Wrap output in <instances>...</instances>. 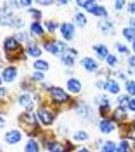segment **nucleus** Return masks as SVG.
Returning a JSON list of instances; mask_svg holds the SVG:
<instances>
[{
    "label": "nucleus",
    "instance_id": "39448f33",
    "mask_svg": "<svg viewBox=\"0 0 135 152\" xmlns=\"http://www.w3.org/2000/svg\"><path fill=\"white\" fill-rule=\"evenodd\" d=\"M21 139V135L18 130H12L9 131L8 133L5 135V141L8 144H15Z\"/></svg>",
    "mask_w": 135,
    "mask_h": 152
},
{
    "label": "nucleus",
    "instance_id": "1a4fd4ad",
    "mask_svg": "<svg viewBox=\"0 0 135 152\" xmlns=\"http://www.w3.org/2000/svg\"><path fill=\"white\" fill-rule=\"evenodd\" d=\"M114 125H113V123L110 120H107V119H105V120H103L102 122H101V124H100V129H101V131L103 132V133H105V134H109V133H111V132L114 130Z\"/></svg>",
    "mask_w": 135,
    "mask_h": 152
},
{
    "label": "nucleus",
    "instance_id": "f8f14e48",
    "mask_svg": "<svg viewBox=\"0 0 135 152\" xmlns=\"http://www.w3.org/2000/svg\"><path fill=\"white\" fill-rule=\"evenodd\" d=\"M4 47H5L6 51H11V50H15V49L19 48V44L16 39L14 38H7L5 42H4Z\"/></svg>",
    "mask_w": 135,
    "mask_h": 152
},
{
    "label": "nucleus",
    "instance_id": "ea45409f",
    "mask_svg": "<svg viewBox=\"0 0 135 152\" xmlns=\"http://www.w3.org/2000/svg\"><path fill=\"white\" fill-rule=\"evenodd\" d=\"M87 1H79V0H78L77 3H78V5H79V6L85 7V5H87Z\"/></svg>",
    "mask_w": 135,
    "mask_h": 152
},
{
    "label": "nucleus",
    "instance_id": "c03bdc74",
    "mask_svg": "<svg viewBox=\"0 0 135 152\" xmlns=\"http://www.w3.org/2000/svg\"><path fill=\"white\" fill-rule=\"evenodd\" d=\"M78 152H90V151H88L87 149H85V148H82L81 150H79Z\"/></svg>",
    "mask_w": 135,
    "mask_h": 152
},
{
    "label": "nucleus",
    "instance_id": "aec40b11",
    "mask_svg": "<svg viewBox=\"0 0 135 152\" xmlns=\"http://www.w3.org/2000/svg\"><path fill=\"white\" fill-rule=\"evenodd\" d=\"M114 117H115V120H117V121L125 119V118H126V112H125L124 107H118L114 113Z\"/></svg>",
    "mask_w": 135,
    "mask_h": 152
},
{
    "label": "nucleus",
    "instance_id": "ddd939ff",
    "mask_svg": "<svg viewBox=\"0 0 135 152\" xmlns=\"http://www.w3.org/2000/svg\"><path fill=\"white\" fill-rule=\"evenodd\" d=\"M26 52H28L29 55H31L32 57H39L42 54L40 48L37 45H35V44H29L28 47H26Z\"/></svg>",
    "mask_w": 135,
    "mask_h": 152
},
{
    "label": "nucleus",
    "instance_id": "2f4dec72",
    "mask_svg": "<svg viewBox=\"0 0 135 152\" xmlns=\"http://www.w3.org/2000/svg\"><path fill=\"white\" fill-rule=\"evenodd\" d=\"M117 49H118V51H119L120 53H128L129 52V50L127 49L126 46L122 45V44H118Z\"/></svg>",
    "mask_w": 135,
    "mask_h": 152
},
{
    "label": "nucleus",
    "instance_id": "5701e85b",
    "mask_svg": "<svg viewBox=\"0 0 135 152\" xmlns=\"http://www.w3.org/2000/svg\"><path fill=\"white\" fill-rule=\"evenodd\" d=\"M62 62H63V64H65L67 66H71L74 64V59H73V57L70 54H67L65 52L64 55L62 56Z\"/></svg>",
    "mask_w": 135,
    "mask_h": 152
},
{
    "label": "nucleus",
    "instance_id": "4c0bfd02",
    "mask_svg": "<svg viewBox=\"0 0 135 152\" xmlns=\"http://www.w3.org/2000/svg\"><path fill=\"white\" fill-rule=\"evenodd\" d=\"M130 26H131V28L135 31V18L130 19Z\"/></svg>",
    "mask_w": 135,
    "mask_h": 152
},
{
    "label": "nucleus",
    "instance_id": "4be33fe9",
    "mask_svg": "<svg viewBox=\"0 0 135 152\" xmlns=\"http://www.w3.org/2000/svg\"><path fill=\"white\" fill-rule=\"evenodd\" d=\"M75 21H76L78 26L83 28L87 24V18L83 13H77L76 16H75Z\"/></svg>",
    "mask_w": 135,
    "mask_h": 152
},
{
    "label": "nucleus",
    "instance_id": "58836bf2",
    "mask_svg": "<svg viewBox=\"0 0 135 152\" xmlns=\"http://www.w3.org/2000/svg\"><path fill=\"white\" fill-rule=\"evenodd\" d=\"M6 94V89L4 87H1L0 88V96H3V95H5Z\"/></svg>",
    "mask_w": 135,
    "mask_h": 152
},
{
    "label": "nucleus",
    "instance_id": "c9c22d12",
    "mask_svg": "<svg viewBox=\"0 0 135 152\" xmlns=\"http://www.w3.org/2000/svg\"><path fill=\"white\" fill-rule=\"evenodd\" d=\"M129 11L131 12L132 14H135V2H131L129 4Z\"/></svg>",
    "mask_w": 135,
    "mask_h": 152
},
{
    "label": "nucleus",
    "instance_id": "e433bc0d",
    "mask_svg": "<svg viewBox=\"0 0 135 152\" xmlns=\"http://www.w3.org/2000/svg\"><path fill=\"white\" fill-rule=\"evenodd\" d=\"M129 64L131 66H133V67H135V56H131V57L129 58Z\"/></svg>",
    "mask_w": 135,
    "mask_h": 152
},
{
    "label": "nucleus",
    "instance_id": "72a5a7b5",
    "mask_svg": "<svg viewBox=\"0 0 135 152\" xmlns=\"http://www.w3.org/2000/svg\"><path fill=\"white\" fill-rule=\"evenodd\" d=\"M34 79H36V80H43L44 79V74L43 73H41V72H36V73H34Z\"/></svg>",
    "mask_w": 135,
    "mask_h": 152
},
{
    "label": "nucleus",
    "instance_id": "de8ad7c7",
    "mask_svg": "<svg viewBox=\"0 0 135 152\" xmlns=\"http://www.w3.org/2000/svg\"><path fill=\"white\" fill-rule=\"evenodd\" d=\"M134 147H135V145H134Z\"/></svg>",
    "mask_w": 135,
    "mask_h": 152
},
{
    "label": "nucleus",
    "instance_id": "7c9ffc66",
    "mask_svg": "<svg viewBox=\"0 0 135 152\" xmlns=\"http://www.w3.org/2000/svg\"><path fill=\"white\" fill-rule=\"evenodd\" d=\"M128 137L135 140V123H133L130 127V130L128 131Z\"/></svg>",
    "mask_w": 135,
    "mask_h": 152
},
{
    "label": "nucleus",
    "instance_id": "393cba45",
    "mask_svg": "<svg viewBox=\"0 0 135 152\" xmlns=\"http://www.w3.org/2000/svg\"><path fill=\"white\" fill-rule=\"evenodd\" d=\"M31 28H32V31H34L35 34H37V35H42V34L44 33V29L42 28V26L39 23H32V26H31Z\"/></svg>",
    "mask_w": 135,
    "mask_h": 152
},
{
    "label": "nucleus",
    "instance_id": "f704fd0d",
    "mask_svg": "<svg viewBox=\"0 0 135 152\" xmlns=\"http://www.w3.org/2000/svg\"><path fill=\"white\" fill-rule=\"evenodd\" d=\"M128 107L131 110L132 112H135V99H132L129 100L128 102Z\"/></svg>",
    "mask_w": 135,
    "mask_h": 152
},
{
    "label": "nucleus",
    "instance_id": "9d476101",
    "mask_svg": "<svg viewBox=\"0 0 135 152\" xmlns=\"http://www.w3.org/2000/svg\"><path fill=\"white\" fill-rule=\"evenodd\" d=\"M19 102H21V104L23 105L26 111L29 112L33 110V102H32V99L29 94L21 95V96L19 97Z\"/></svg>",
    "mask_w": 135,
    "mask_h": 152
},
{
    "label": "nucleus",
    "instance_id": "a19ab883",
    "mask_svg": "<svg viewBox=\"0 0 135 152\" xmlns=\"http://www.w3.org/2000/svg\"><path fill=\"white\" fill-rule=\"evenodd\" d=\"M4 125H5V121H4L2 118H0V129H2L4 127Z\"/></svg>",
    "mask_w": 135,
    "mask_h": 152
},
{
    "label": "nucleus",
    "instance_id": "6e6552de",
    "mask_svg": "<svg viewBox=\"0 0 135 152\" xmlns=\"http://www.w3.org/2000/svg\"><path fill=\"white\" fill-rule=\"evenodd\" d=\"M81 64L83 67H84L87 71H90V72H92V71H95L98 68V64L95 63V61L94 59L88 58V57L82 59Z\"/></svg>",
    "mask_w": 135,
    "mask_h": 152
},
{
    "label": "nucleus",
    "instance_id": "2eb2a0df",
    "mask_svg": "<svg viewBox=\"0 0 135 152\" xmlns=\"http://www.w3.org/2000/svg\"><path fill=\"white\" fill-rule=\"evenodd\" d=\"M94 49L95 50V52H97V55L99 56V58H101V59H104L105 57H107L108 53H109L108 48L106 47V46H104V45L95 46Z\"/></svg>",
    "mask_w": 135,
    "mask_h": 152
},
{
    "label": "nucleus",
    "instance_id": "a211bd4d",
    "mask_svg": "<svg viewBox=\"0 0 135 152\" xmlns=\"http://www.w3.org/2000/svg\"><path fill=\"white\" fill-rule=\"evenodd\" d=\"M34 67H35V69L46 71L49 69V64L45 60H37L36 62L34 63Z\"/></svg>",
    "mask_w": 135,
    "mask_h": 152
},
{
    "label": "nucleus",
    "instance_id": "423d86ee",
    "mask_svg": "<svg viewBox=\"0 0 135 152\" xmlns=\"http://www.w3.org/2000/svg\"><path fill=\"white\" fill-rule=\"evenodd\" d=\"M16 74H18V71L14 67H8L6 68L5 70L2 73V76H3V79L5 80L6 82H11L12 80H14Z\"/></svg>",
    "mask_w": 135,
    "mask_h": 152
},
{
    "label": "nucleus",
    "instance_id": "f257e3e1",
    "mask_svg": "<svg viewBox=\"0 0 135 152\" xmlns=\"http://www.w3.org/2000/svg\"><path fill=\"white\" fill-rule=\"evenodd\" d=\"M45 49L49 52L54 54V55H60V54H65L67 47L62 42H54V43L45 45Z\"/></svg>",
    "mask_w": 135,
    "mask_h": 152
},
{
    "label": "nucleus",
    "instance_id": "49530a36",
    "mask_svg": "<svg viewBox=\"0 0 135 152\" xmlns=\"http://www.w3.org/2000/svg\"><path fill=\"white\" fill-rule=\"evenodd\" d=\"M1 82H2V79H1V77H0V84H1Z\"/></svg>",
    "mask_w": 135,
    "mask_h": 152
},
{
    "label": "nucleus",
    "instance_id": "9b49d317",
    "mask_svg": "<svg viewBox=\"0 0 135 152\" xmlns=\"http://www.w3.org/2000/svg\"><path fill=\"white\" fill-rule=\"evenodd\" d=\"M67 87H68V89H69V91L74 92V94H78V92L80 91V89H81V84H80V82L78 81V80L72 78V79L68 80Z\"/></svg>",
    "mask_w": 135,
    "mask_h": 152
},
{
    "label": "nucleus",
    "instance_id": "20e7f679",
    "mask_svg": "<svg viewBox=\"0 0 135 152\" xmlns=\"http://www.w3.org/2000/svg\"><path fill=\"white\" fill-rule=\"evenodd\" d=\"M61 34L64 37L65 40L70 41L72 39L73 35H74V26L72 23H65L61 26Z\"/></svg>",
    "mask_w": 135,
    "mask_h": 152
},
{
    "label": "nucleus",
    "instance_id": "79ce46f5",
    "mask_svg": "<svg viewBox=\"0 0 135 152\" xmlns=\"http://www.w3.org/2000/svg\"><path fill=\"white\" fill-rule=\"evenodd\" d=\"M21 3H23V5H29V4H32V1H29V0H28V1H26V0H23V1H21Z\"/></svg>",
    "mask_w": 135,
    "mask_h": 152
},
{
    "label": "nucleus",
    "instance_id": "a878e982",
    "mask_svg": "<svg viewBox=\"0 0 135 152\" xmlns=\"http://www.w3.org/2000/svg\"><path fill=\"white\" fill-rule=\"evenodd\" d=\"M73 138L77 141H82V140H85V139L88 138V135L85 133L84 131H79V132H77V133L74 134Z\"/></svg>",
    "mask_w": 135,
    "mask_h": 152
},
{
    "label": "nucleus",
    "instance_id": "6ab92c4d",
    "mask_svg": "<svg viewBox=\"0 0 135 152\" xmlns=\"http://www.w3.org/2000/svg\"><path fill=\"white\" fill-rule=\"evenodd\" d=\"M117 152H130V146L127 141H121L120 144L116 147Z\"/></svg>",
    "mask_w": 135,
    "mask_h": 152
},
{
    "label": "nucleus",
    "instance_id": "f03ea898",
    "mask_svg": "<svg viewBox=\"0 0 135 152\" xmlns=\"http://www.w3.org/2000/svg\"><path fill=\"white\" fill-rule=\"evenodd\" d=\"M50 92L53 99L57 102H65L69 99V95L60 87H52Z\"/></svg>",
    "mask_w": 135,
    "mask_h": 152
},
{
    "label": "nucleus",
    "instance_id": "bb28decb",
    "mask_svg": "<svg viewBox=\"0 0 135 152\" xmlns=\"http://www.w3.org/2000/svg\"><path fill=\"white\" fill-rule=\"evenodd\" d=\"M129 97L127 95H121V96L118 99V102H119L120 105L121 107H124L125 105H128V102H129Z\"/></svg>",
    "mask_w": 135,
    "mask_h": 152
},
{
    "label": "nucleus",
    "instance_id": "f3484780",
    "mask_svg": "<svg viewBox=\"0 0 135 152\" xmlns=\"http://www.w3.org/2000/svg\"><path fill=\"white\" fill-rule=\"evenodd\" d=\"M24 150H26V152H39L38 143L34 140H29L28 143H26Z\"/></svg>",
    "mask_w": 135,
    "mask_h": 152
},
{
    "label": "nucleus",
    "instance_id": "412c9836",
    "mask_svg": "<svg viewBox=\"0 0 135 152\" xmlns=\"http://www.w3.org/2000/svg\"><path fill=\"white\" fill-rule=\"evenodd\" d=\"M116 151V145L114 142L108 141L104 146H103L102 152H115Z\"/></svg>",
    "mask_w": 135,
    "mask_h": 152
},
{
    "label": "nucleus",
    "instance_id": "b1692460",
    "mask_svg": "<svg viewBox=\"0 0 135 152\" xmlns=\"http://www.w3.org/2000/svg\"><path fill=\"white\" fill-rule=\"evenodd\" d=\"M126 89L129 94L135 95V81L134 80H128L126 82Z\"/></svg>",
    "mask_w": 135,
    "mask_h": 152
},
{
    "label": "nucleus",
    "instance_id": "0eeeda50",
    "mask_svg": "<svg viewBox=\"0 0 135 152\" xmlns=\"http://www.w3.org/2000/svg\"><path fill=\"white\" fill-rule=\"evenodd\" d=\"M104 88L106 90H108L109 92H111V94H118V92L120 91V86H119V84L115 81V80H113V79H110V80H108V81L105 83V85H104Z\"/></svg>",
    "mask_w": 135,
    "mask_h": 152
},
{
    "label": "nucleus",
    "instance_id": "cd10ccee",
    "mask_svg": "<svg viewBox=\"0 0 135 152\" xmlns=\"http://www.w3.org/2000/svg\"><path fill=\"white\" fill-rule=\"evenodd\" d=\"M107 63L110 66H115L117 64V58L114 55H109L107 57Z\"/></svg>",
    "mask_w": 135,
    "mask_h": 152
},
{
    "label": "nucleus",
    "instance_id": "c85d7f7f",
    "mask_svg": "<svg viewBox=\"0 0 135 152\" xmlns=\"http://www.w3.org/2000/svg\"><path fill=\"white\" fill-rule=\"evenodd\" d=\"M29 13L32 14V15L34 16L36 19H38V18H40L41 16H42V13H41V11H39V10H37V9L35 8H32V9H29Z\"/></svg>",
    "mask_w": 135,
    "mask_h": 152
},
{
    "label": "nucleus",
    "instance_id": "dca6fc26",
    "mask_svg": "<svg viewBox=\"0 0 135 152\" xmlns=\"http://www.w3.org/2000/svg\"><path fill=\"white\" fill-rule=\"evenodd\" d=\"M123 36L127 41L135 42V31L131 28H125L123 29Z\"/></svg>",
    "mask_w": 135,
    "mask_h": 152
},
{
    "label": "nucleus",
    "instance_id": "7ed1b4c3",
    "mask_svg": "<svg viewBox=\"0 0 135 152\" xmlns=\"http://www.w3.org/2000/svg\"><path fill=\"white\" fill-rule=\"evenodd\" d=\"M38 116H39V119L41 120V122L44 125H51L54 121V116L51 114V112H49L45 109L39 110Z\"/></svg>",
    "mask_w": 135,
    "mask_h": 152
},
{
    "label": "nucleus",
    "instance_id": "473e14b6",
    "mask_svg": "<svg viewBox=\"0 0 135 152\" xmlns=\"http://www.w3.org/2000/svg\"><path fill=\"white\" fill-rule=\"evenodd\" d=\"M124 4H125V1H123V0H117L116 2H115V8L118 9V10H120V9H122L123 8V6H124Z\"/></svg>",
    "mask_w": 135,
    "mask_h": 152
},
{
    "label": "nucleus",
    "instance_id": "37998d69",
    "mask_svg": "<svg viewBox=\"0 0 135 152\" xmlns=\"http://www.w3.org/2000/svg\"><path fill=\"white\" fill-rule=\"evenodd\" d=\"M40 3H45L44 5H47V3L49 4V3H52V1H39Z\"/></svg>",
    "mask_w": 135,
    "mask_h": 152
},
{
    "label": "nucleus",
    "instance_id": "4468645a",
    "mask_svg": "<svg viewBox=\"0 0 135 152\" xmlns=\"http://www.w3.org/2000/svg\"><path fill=\"white\" fill-rule=\"evenodd\" d=\"M50 152H65V147L59 142H52L48 145Z\"/></svg>",
    "mask_w": 135,
    "mask_h": 152
},
{
    "label": "nucleus",
    "instance_id": "c756f323",
    "mask_svg": "<svg viewBox=\"0 0 135 152\" xmlns=\"http://www.w3.org/2000/svg\"><path fill=\"white\" fill-rule=\"evenodd\" d=\"M46 26H47L50 31H55V28H57V23L50 20V21H47V23H46Z\"/></svg>",
    "mask_w": 135,
    "mask_h": 152
},
{
    "label": "nucleus",
    "instance_id": "a18cd8bd",
    "mask_svg": "<svg viewBox=\"0 0 135 152\" xmlns=\"http://www.w3.org/2000/svg\"><path fill=\"white\" fill-rule=\"evenodd\" d=\"M133 50H134V52H135V42L133 43Z\"/></svg>",
    "mask_w": 135,
    "mask_h": 152
}]
</instances>
